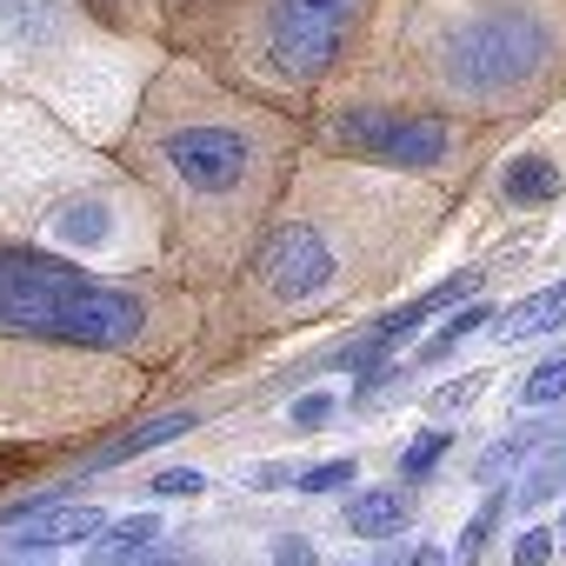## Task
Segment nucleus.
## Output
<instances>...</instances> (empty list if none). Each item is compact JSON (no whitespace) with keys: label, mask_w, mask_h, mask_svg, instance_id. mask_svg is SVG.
I'll list each match as a JSON object with an SVG mask.
<instances>
[{"label":"nucleus","mask_w":566,"mask_h":566,"mask_svg":"<svg viewBox=\"0 0 566 566\" xmlns=\"http://www.w3.org/2000/svg\"><path fill=\"white\" fill-rule=\"evenodd\" d=\"M0 327L74 340V347H134L147 314L134 294L94 287L48 253H8L0 260Z\"/></svg>","instance_id":"1"},{"label":"nucleus","mask_w":566,"mask_h":566,"mask_svg":"<svg viewBox=\"0 0 566 566\" xmlns=\"http://www.w3.org/2000/svg\"><path fill=\"white\" fill-rule=\"evenodd\" d=\"M539 61H546V34L513 8H486L447 41V81L467 94H500V87L526 81Z\"/></svg>","instance_id":"2"},{"label":"nucleus","mask_w":566,"mask_h":566,"mask_svg":"<svg viewBox=\"0 0 566 566\" xmlns=\"http://www.w3.org/2000/svg\"><path fill=\"white\" fill-rule=\"evenodd\" d=\"M354 0H273L266 14V61L294 81H321L340 54Z\"/></svg>","instance_id":"3"},{"label":"nucleus","mask_w":566,"mask_h":566,"mask_svg":"<svg viewBox=\"0 0 566 566\" xmlns=\"http://www.w3.org/2000/svg\"><path fill=\"white\" fill-rule=\"evenodd\" d=\"M334 140H347L354 154H374L387 167H440L447 154V127L440 120H420V114H340L334 120Z\"/></svg>","instance_id":"4"},{"label":"nucleus","mask_w":566,"mask_h":566,"mask_svg":"<svg viewBox=\"0 0 566 566\" xmlns=\"http://www.w3.org/2000/svg\"><path fill=\"white\" fill-rule=\"evenodd\" d=\"M260 273H266V287H273L280 301H314V294L334 287V273H340V266H334L327 240H321L307 220H294V227H280V233L266 240Z\"/></svg>","instance_id":"5"},{"label":"nucleus","mask_w":566,"mask_h":566,"mask_svg":"<svg viewBox=\"0 0 566 566\" xmlns=\"http://www.w3.org/2000/svg\"><path fill=\"white\" fill-rule=\"evenodd\" d=\"M167 167L200 193H227V187L247 180L253 147L240 134H227V127H187V134H167Z\"/></svg>","instance_id":"6"},{"label":"nucleus","mask_w":566,"mask_h":566,"mask_svg":"<svg viewBox=\"0 0 566 566\" xmlns=\"http://www.w3.org/2000/svg\"><path fill=\"white\" fill-rule=\"evenodd\" d=\"M0 526H14L21 539L14 546H34V553H54V546H74V539H94L107 520L94 506H74V500H14V506H0Z\"/></svg>","instance_id":"7"},{"label":"nucleus","mask_w":566,"mask_h":566,"mask_svg":"<svg viewBox=\"0 0 566 566\" xmlns=\"http://www.w3.org/2000/svg\"><path fill=\"white\" fill-rule=\"evenodd\" d=\"M67 34L61 0H0V48H54Z\"/></svg>","instance_id":"8"},{"label":"nucleus","mask_w":566,"mask_h":566,"mask_svg":"<svg viewBox=\"0 0 566 566\" xmlns=\"http://www.w3.org/2000/svg\"><path fill=\"white\" fill-rule=\"evenodd\" d=\"M553 327H566V280H559V287L526 294V301H513V307L493 321V340H500V347H520V340H539V334H553Z\"/></svg>","instance_id":"9"},{"label":"nucleus","mask_w":566,"mask_h":566,"mask_svg":"<svg viewBox=\"0 0 566 566\" xmlns=\"http://www.w3.org/2000/svg\"><path fill=\"white\" fill-rule=\"evenodd\" d=\"M154 539H160V520L154 513H134L120 526H101V539L87 546V559L94 566H140V559H154Z\"/></svg>","instance_id":"10"},{"label":"nucleus","mask_w":566,"mask_h":566,"mask_svg":"<svg viewBox=\"0 0 566 566\" xmlns=\"http://www.w3.org/2000/svg\"><path fill=\"white\" fill-rule=\"evenodd\" d=\"M407 513H413V500H407L400 486H367V493L347 500V526H354L360 539H387V533H400Z\"/></svg>","instance_id":"11"},{"label":"nucleus","mask_w":566,"mask_h":566,"mask_svg":"<svg viewBox=\"0 0 566 566\" xmlns=\"http://www.w3.org/2000/svg\"><path fill=\"white\" fill-rule=\"evenodd\" d=\"M54 240L61 247H107L114 240V207L107 200H67L61 213H54Z\"/></svg>","instance_id":"12"},{"label":"nucleus","mask_w":566,"mask_h":566,"mask_svg":"<svg viewBox=\"0 0 566 566\" xmlns=\"http://www.w3.org/2000/svg\"><path fill=\"white\" fill-rule=\"evenodd\" d=\"M180 433H193V413H160V420H147V427H134V433H120L114 447H94V453H87V467H114V460L154 453V447H167V440H180Z\"/></svg>","instance_id":"13"},{"label":"nucleus","mask_w":566,"mask_h":566,"mask_svg":"<svg viewBox=\"0 0 566 566\" xmlns=\"http://www.w3.org/2000/svg\"><path fill=\"white\" fill-rule=\"evenodd\" d=\"M500 187H506V200H513V207H546V200H559V167H546V160H533V154H526V160H513V167H506V180H500Z\"/></svg>","instance_id":"14"},{"label":"nucleus","mask_w":566,"mask_h":566,"mask_svg":"<svg viewBox=\"0 0 566 566\" xmlns=\"http://www.w3.org/2000/svg\"><path fill=\"white\" fill-rule=\"evenodd\" d=\"M559 486H566V453L546 440V447H539V467L520 480V493H513V500H520V506H539V500H553Z\"/></svg>","instance_id":"15"},{"label":"nucleus","mask_w":566,"mask_h":566,"mask_svg":"<svg viewBox=\"0 0 566 566\" xmlns=\"http://www.w3.org/2000/svg\"><path fill=\"white\" fill-rule=\"evenodd\" d=\"M539 447H546V427H520L513 440H500V447H486L473 473H480V480H500V473H506L513 460H526V453H539Z\"/></svg>","instance_id":"16"},{"label":"nucleus","mask_w":566,"mask_h":566,"mask_svg":"<svg viewBox=\"0 0 566 566\" xmlns=\"http://www.w3.org/2000/svg\"><path fill=\"white\" fill-rule=\"evenodd\" d=\"M520 400H526V407H553V400H566V354H553V360H539V367L526 374V387H520Z\"/></svg>","instance_id":"17"},{"label":"nucleus","mask_w":566,"mask_h":566,"mask_svg":"<svg viewBox=\"0 0 566 566\" xmlns=\"http://www.w3.org/2000/svg\"><path fill=\"white\" fill-rule=\"evenodd\" d=\"M486 327V307H467V314H453L427 347H420V360H440V354H453V340H467V334H480Z\"/></svg>","instance_id":"18"},{"label":"nucleus","mask_w":566,"mask_h":566,"mask_svg":"<svg viewBox=\"0 0 566 566\" xmlns=\"http://www.w3.org/2000/svg\"><path fill=\"white\" fill-rule=\"evenodd\" d=\"M354 473H360L354 460H321V467H307L294 486H301V493H334V486H354Z\"/></svg>","instance_id":"19"},{"label":"nucleus","mask_w":566,"mask_h":566,"mask_svg":"<svg viewBox=\"0 0 566 566\" xmlns=\"http://www.w3.org/2000/svg\"><path fill=\"white\" fill-rule=\"evenodd\" d=\"M447 440H453V433H420V440L407 447V460H400V473H407V480H420V473H427V467H433V460L447 453Z\"/></svg>","instance_id":"20"},{"label":"nucleus","mask_w":566,"mask_h":566,"mask_svg":"<svg viewBox=\"0 0 566 566\" xmlns=\"http://www.w3.org/2000/svg\"><path fill=\"white\" fill-rule=\"evenodd\" d=\"M200 486H207V473H193V467H167V473L154 480V493H160V500H193Z\"/></svg>","instance_id":"21"},{"label":"nucleus","mask_w":566,"mask_h":566,"mask_svg":"<svg viewBox=\"0 0 566 566\" xmlns=\"http://www.w3.org/2000/svg\"><path fill=\"white\" fill-rule=\"evenodd\" d=\"M546 559H553V533L546 526H526L513 539V566H546Z\"/></svg>","instance_id":"22"},{"label":"nucleus","mask_w":566,"mask_h":566,"mask_svg":"<svg viewBox=\"0 0 566 566\" xmlns=\"http://www.w3.org/2000/svg\"><path fill=\"white\" fill-rule=\"evenodd\" d=\"M327 420H334V394H301V400H294V427H301V433H314V427H327Z\"/></svg>","instance_id":"23"},{"label":"nucleus","mask_w":566,"mask_h":566,"mask_svg":"<svg viewBox=\"0 0 566 566\" xmlns=\"http://www.w3.org/2000/svg\"><path fill=\"white\" fill-rule=\"evenodd\" d=\"M493 520H500V500H493V506H486V513L467 526V539H460V559H447V566H473V553H480V539L493 533Z\"/></svg>","instance_id":"24"},{"label":"nucleus","mask_w":566,"mask_h":566,"mask_svg":"<svg viewBox=\"0 0 566 566\" xmlns=\"http://www.w3.org/2000/svg\"><path fill=\"white\" fill-rule=\"evenodd\" d=\"M473 394H480V374H467L460 387H440V394H433V413H453V407H467Z\"/></svg>","instance_id":"25"},{"label":"nucleus","mask_w":566,"mask_h":566,"mask_svg":"<svg viewBox=\"0 0 566 566\" xmlns=\"http://www.w3.org/2000/svg\"><path fill=\"white\" fill-rule=\"evenodd\" d=\"M266 566H314V546H307V539H280Z\"/></svg>","instance_id":"26"},{"label":"nucleus","mask_w":566,"mask_h":566,"mask_svg":"<svg viewBox=\"0 0 566 566\" xmlns=\"http://www.w3.org/2000/svg\"><path fill=\"white\" fill-rule=\"evenodd\" d=\"M253 486H260V493H280V486H294V467H253Z\"/></svg>","instance_id":"27"},{"label":"nucleus","mask_w":566,"mask_h":566,"mask_svg":"<svg viewBox=\"0 0 566 566\" xmlns=\"http://www.w3.org/2000/svg\"><path fill=\"white\" fill-rule=\"evenodd\" d=\"M413 566H447V553H440V546H420V553H413Z\"/></svg>","instance_id":"28"},{"label":"nucleus","mask_w":566,"mask_h":566,"mask_svg":"<svg viewBox=\"0 0 566 566\" xmlns=\"http://www.w3.org/2000/svg\"><path fill=\"white\" fill-rule=\"evenodd\" d=\"M140 566H167V559H140Z\"/></svg>","instance_id":"29"},{"label":"nucleus","mask_w":566,"mask_h":566,"mask_svg":"<svg viewBox=\"0 0 566 566\" xmlns=\"http://www.w3.org/2000/svg\"><path fill=\"white\" fill-rule=\"evenodd\" d=\"M559 533H566V526H559Z\"/></svg>","instance_id":"30"}]
</instances>
